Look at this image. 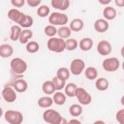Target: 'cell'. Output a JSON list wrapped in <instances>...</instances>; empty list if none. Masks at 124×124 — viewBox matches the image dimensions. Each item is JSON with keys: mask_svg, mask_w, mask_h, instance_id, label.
Instances as JSON below:
<instances>
[{"mask_svg": "<svg viewBox=\"0 0 124 124\" xmlns=\"http://www.w3.org/2000/svg\"><path fill=\"white\" fill-rule=\"evenodd\" d=\"M24 14L16 9H11L8 12V17L12 21L19 23Z\"/></svg>", "mask_w": 124, "mask_h": 124, "instance_id": "obj_11", "label": "cell"}, {"mask_svg": "<svg viewBox=\"0 0 124 124\" xmlns=\"http://www.w3.org/2000/svg\"><path fill=\"white\" fill-rule=\"evenodd\" d=\"M26 49L30 53L36 52L39 49V45L37 42L32 41L27 43Z\"/></svg>", "mask_w": 124, "mask_h": 124, "instance_id": "obj_31", "label": "cell"}, {"mask_svg": "<svg viewBox=\"0 0 124 124\" xmlns=\"http://www.w3.org/2000/svg\"><path fill=\"white\" fill-rule=\"evenodd\" d=\"M42 88L43 92L46 94H51L56 90L53 82L50 80H46L44 82Z\"/></svg>", "mask_w": 124, "mask_h": 124, "instance_id": "obj_18", "label": "cell"}, {"mask_svg": "<svg viewBox=\"0 0 124 124\" xmlns=\"http://www.w3.org/2000/svg\"><path fill=\"white\" fill-rule=\"evenodd\" d=\"M75 96L77 97L78 102L82 105H88L92 101L91 95L84 88L81 87H78L76 89Z\"/></svg>", "mask_w": 124, "mask_h": 124, "instance_id": "obj_6", "label": "cell"}, {"mask_svg": "<svg viewBox=\"0 0 124 124\" xmlns=\"http://www.w3.org/2000/svg\"><path fill=\"white\" fill-rule=\"evenodd\" d=\"M109 25L108 22L103 19H98L94 24V28L98 32H104L108 29Z\"/></svg>", "mask_w": 124, "mask_h": 124, "instance_id": "obj_13", "label": "cell"}, {"mask_svg": "<svg viewBox=\"0 0 124 124\" xmlns=\"http://www.w3.org/2000/svg\"><path fill=\"white\" fill-rule=\"evenodd\" d=\"M77 88V86L76 84L72 82L69 83L65 88V93L69 97H74L75 96V92Z\"/></svg>", "mask_w": 124, "mask_h": 124, "instance_id": "obj_27", "label": "cell"}, {"mask_svg": "<svg viewBox=\"0 0 124 124\" xmlns=\"http://www.w3.org/2000/svg\"><path fill=\"white\" fill-rule=\"evenodd\" d=\"M53 100L49 97H42L39 99L37 102L38 106L41 108H46L50 107L53 104Z\"/></svg>", "mask_w": 124, "mask_h": 124, "instance_id": "obj_24", "label": "cell"}, {"mask_svg": "<svg viewBox=\"0 0 124 124\" xmlns=\"http://www.w3.org/2000/svg\"><path fill=\"white\" fill-rule=\"evenodd\" d=\"M57 33L61 38H67L69 37L71 34L70 29L66 26H62L57 31Z\"/></svg>", "mask_w": 124, "mask_h": 124, "instance_id": "obj_28", "label": "cell"}, {"mask_svg": "<svg viewBox=\"0 0 124 124\" xmlns=\"http://www.w3.org/2000/svg\"><path fill=\"white\" fill-rule=\"evenodd\" d=\"M116 118L117 121L120 124H124V109H122L119 110L116 113Z\"/></svg>", "mask_w": 124, "mask_h": 124, "instance_id": "obj_36", "label": "cell"}, {"mask_svg": "<svg viewBox=\"0 0 124 124\" xmlns=\"http://www.w3.org/2000/svg\"><path fill=\"white\" fill-rule=\"evenodd\" d=\"M48 21L53 25H63L68 22V18L64 14L53 12L49 16Z\"/></svg>", "mask_w": 124, "mask_h": 124, "instance_id": "obj_5", "label": "cell"}, {"mask_svg": "<svg viewBox=\"0 0 124 124\" xmlns=\"http://www.w3.org/2000/svg\"><path fill=\"white\" fill-rule=\"evenodd\" d=\"M2 95L4 100L8 103L14 102L16 98V94L15 91L9 86H6L2 91Z\"/></svg>", "mask_w": 124, "mask_h": 124, "instance_id": "obj_9", "label": "cell"}, {"mask_svg": "<svg viewBox=\"0 0 124 124\" xmlns=\"http://www.w3.org/2000/svg\"><path fill=\"white\" fill-rule=\"evenodd\" d=\"M4 118L11 124H20L23 119V115L20 112L13 110H7L4 114Z\"/></svg>", "mask_w": 124, "mask_h": 124, "instance_id": "obj_4", "label": "cell"}, {"mask_svg": "<svg viewBox=\"0 0 124 124\" xmlns=\"http://www.w3.org/2000/svg\"><path fill=\"white\" fill-rule=\"evenodd\" d=\"M93 45V41L90 38L86 37L82 39L79 44L80 48L83 51H88L91 49Z\"/></svg>", "mask_w": 124, "mask_h": 124, "instance_id": "obj_16", "label": "cell"}, {"mask_svg": "<svg viewBox=\"0 0 124 124\" xmlns=\"http://www.w3.org/2000/svg\"><path fill=\"white\" fill-rule=\"evenodd\" d=\"M65 48L69 51L75 49L78 46V42L73 38H70L66 40Z\"/></svg>", "mask_w": 124, "mask_h": 124, "instance_id": "obj_33", "label": "cell"}, {"mask_svg": "<svg viewBox=\"0 0 124 124\" xmlns=\"http://www.w3.org/2000/svg\"><path fill=\"white\" fill-rule=\"evenodd\" d=\"M68 124H81V122L76 119H72L68 122Z\"/></svg>", "mask_w": 124, "mask_h": 124, "instance_id": "obj_41", "label": "cell"}, {"mask_svg": "<svg viewBox=\"0 0 124 124\" xmlns=\"http://www.w3.org/2000/svg\"><path fill=\"white\" fill-rule=\"evenodd\" d=\"M109 83L108 80L104 78H100L97 79L95 85L96 89L99 91L106 90L108 87Z\"/></svg>", "mask_w": 124, "mask_h": 124, "instance_id": "obj_20", "label": "cell"}, {"mask_svg": "<svg viewBox=\"0 0 124 124\" xmlns=\"http://www.w3.org/2000/svg\"><path fill=\"white\" fill-rule=\"evenodd\" d=\"M98 52L102 56H107L110 53L112 47L109 42L107 40L100 41L97 46Z\"/></svg>", "mask_w": 124, "mask_h": 124, "instance_id": "obj_10", "label": "cell"}, {"mask_svg": "<svg viewBox=\"0 0 124 124\" xmlns=\"http://www.w3.org/2000/svg\"><path fill=\"white\" fill-rule=\"evenodd\" d=\"M99 2L103 5H106L111 2V0H99Z\"/></svg>", "mask_w": 124, "mask_h": 124, "instance_id": "obj_40", "label": "cell"}, {"mask_svg": "<svg viewBox=\"0 0 124 124\" xmlns=\"http://www.w3.org/2000/svg\"><path fill=\"white\" fill-rule=\"evenodd\" d=\"M47 46L51 51L61 53L65 48V42L61 38L51 37L47 42Z\"/></svg>", "mask_w": 124, "mask_h": 124, "instance_id": "obj_1", "label": "cell"}, {"mask_svg": "<svg viewBox=\"0 0 124 124\" xmlns=\"http://www.w3.org/2000/svg\"><path fill=\"white\" fill-rule=\"evenodd\" d=\"M44 32L47 36L52 37L56 34L57 32V30L54 26L52 25H48L45 28Z\"/></svg>", "mask_w": 124, "mask_h": 124, "instance_id": "obj_35", "label": "cell"}, {"mask_svg": "<svg viewBox=\"0 0 124 124\" xmlns=\"http://www.w3.org/2000/svg\"><path fill=\"white\" fill-rule=\"evenodd\" d=\"M103 14L105 18L108 20H112L115 18L117 12L113 7L111 6H107L104 8Z\"/></svg>", "mask_w": 124, "mask_h": 124, "instance_id": "obj_19", "label": "cell"}, {"mask_svg": "<svg viewBox=\"0 0 124 124\" xmlns=\"http://www.w3.org/2000/svg\"><path fill=\"white\" fill-rule=\"evenodd\" d=\"M85 67V63L81 59H76L73 60L70 64V71L74 75H79Z\"/></svg>", "mask_w": 124, "mask_h": 124, "instance_id": "obj_8", "label": "cell"}, {"mask_svg": "<svg viewBox=\"0 0 124 124\" xmlns=\"http://www.w3.org/2000/svg\"><path fill=\"white\" fill-rule=\"evenodd\" d=\"M11 70L14 73L17 75H22L27 68L26 62L19 58H15L12 60L10 63Z\"/></svg>", "mask_w": 124, "mask_h": 124, "instance_id": "obj_3", "label": "cell"}, {"mask_svg": "<svg viewBox=\"0 0 124 124\" xmlns=\"http://www.w3.org/2000/svg\"><path fill=\"white\" fill-rule=\"evenodd\" d=\"M120 62L115 57H111L104 60L102 63L103 69L108 72H114L119 67Z\"/></svg>", "mask_w": 124, "mask_h": 124, "instance_id": "obj_7", "label": "cell"}, {"mask_svg": "<svg viewBox=\"0 0 124 124\" xmlns=\"http://www.w3.org/2000/svg\"><path fill=\"white\" fill-rule=\"evenodd\" d=\"M53 100L56 104L62 105L65 103L66 98L63 93L61 92H56L53 95Z\"/></svg>", "mask_w": 124, "mask_h": 124, "instance_id": "obj_26", "label": "cell"}, {"mask_svg": "<svg viewBox=\"0 0 124 124\" xmlns=\"http://www.w3.org/2000/svg\"><path fill=\"white\" fill-rule=\"evenodd\" d=\"M13 48L9 44H2L0 46V55L2 58H8L13 53Z\"/></svg>", "mask_w": 124, "mask_h": 124, "instance_id": "obj_15", "label": "cell"}, {"mask_svg": "<svg viewBox=\"0 0 124 124\" xmlns=\"http://www.w3.org/2000/svg\"><path fill=\"white\" fill-rule=\"evenodd\" d=\"M51 3L54 8L64 11L68 9L70 2L68 0H52Z\"/></svg>", "mask_w": 124, "mask_h": 124, "instance_id": "obj_12", "label": "cell"}, {"mask_svg": "<svg viewBox=\"0 0 124 124\" xmlns=\"http://www.w3.org/2000/svg\"><path fill=\"white\" fill-rule=\"evenodd\" d=\"M84 26L83 21L79 18L73 19L70 24V29L71 30L77 32L81 30Z\"/></svg>", "mask_w": 124, "mask_h": 124, "instance_id": "obj_17", "label": "cell"}, {"mask_svg": "<svg viewBox=\"0 0 124 124\" xmlns=\"http://www.w3.org/2000/svg\"><path fill=\"white\" fill-rule=\"evenodd\" d=\"M56 76L61 80L65 81L68 79L70 77L69 71L66 68H60L57 71Z\"/></svg>", "mask_w": 124, "mask_h": 124, "instance_id": "obj_25", "label": "cell"}, {"mask_svg": "<svg viewBox=\"0 0 124 124\" xmlns=\"http://www.w3.org/2000/svg\"><path fill=\"white\" fill-rule=\"evenodd\" d=\"M115 4L118 7H122L124 6V0H115Z\"/></svg>", "mask_w": 124, "mask_h": 124, "instance_id": "obj_39", "label": "cell"}, {"mask_svg": "<svg viewBox=\"0 0 124 124\" xmlns=\"http://www.w3.org/2000/svg\"><path fill=\"white\" fill-rule=\"evenodd\" d=\"M22 32L21 28L17 25H14L11 28L10 39L12 41H16L19 39V36Z\"/></svg>", "mask_w": 124, "mask_h": 124, "instance_id": "obj_21", "label": "cell"}, {"mask_svg": "<svg viewBox=\"0 0 124 124\" xmlns=\"http://www.w3.org/2000/svg\"><path fill=\"white\" fill-rule=\"evenodd\" d=\"M50 9L48 6L46 5H43L40 6L37 10V14L38 16L44 17L46 16L49 13Z\"/></svg>", "mask_w": 124, "mask_h": 124, "instance_id": "obj_32", "label": "cell"}, {"mask_svg": "<svg viewBox=\"0 0 124 124\" xmlns=\"http://www.w3.org/2000/svg\"><path fill=\"white\" fill-rule=\"evenodd\" d=\"M11 2L12 5L16 7H21L25 3L24 0H12Z\"/></svg>", "mask_w": 124, "mask_h": 124, "instance_id": "obj_37", "label": "cell"}, {"mask_svg": "<svg viewBox=\"0 0 124 124\" xmlns=\"http://www.w3.org/2000/svg\"><path fill=\"white\" fill-rule=\"evenodd\" d=\"M33 22V20L31 16L29 15L24 14L18 24L22 27L29 28L32 25Z\"/></svg>", "mask_w": 124, "mask_h": 124, "instance_id": "obj_22", "label": "cell"}, {"mask_svg": "<svg viewBox=\"0 0 124 124\" xmlns=\"http://www.w3.org/2000/svg\"><path fill=\"white\" fill-rule=\"evenodd\" d=\"M28 5L32 7L37 6L41 2L40 0H27V1Z\"/></svg>", "mask_w": 124, "mask_h": 124, "instance_id": "obj_38", "label": "cell"}, {"mask_svg": "<svg viewBox=\"0 0 124 124\" xmlns=\"http://www.w3.org/2000/svg\"><path fill=\"white\" fill-rule=\"evenodd\" d=\"M69 110L72 116L74 117H77L82 113V108L79 105L75 104L70 106Z\"/></svg>", "mask_w": 124, "mask_h": 124, "instance_id": "obj_30", "label": "cell"}, {"mask_svg": "<svg viewBox=\"0 0 124 124\" xmlns=\"http://www.w3.org/2000/svg\"><path fill=\"white\" fill-rule=\"evenodd\" d=\"M43 117L46 122L51 124H60L62 120L61 114L56 110L52 109L45 110Z\"/></svg>", "mask_w": 124, "mask_h": 124, "instance_id": "obj_2", "label": "cell"}, {"mask_svg": "<svg viewBox=\"0 0 124 124\" xmlns=\"http://www.w3.org/2000/svg\"><path fill=\"white\" fill-rule=\"evenodd\" d=\"M52 81L53 82L56 90H61L63 89L65 84V81H63L59 79L57 76L54 77L52 79Z\"/></svg>", "mask_w": 124, "mask_h": 124, "instance_id": "obj_34", "label": "cell"}, {"mask_svg": "<svg viewBox=\"0 0 124 124\" xmlns=\"http://www.w3.org/2000/svg\"><path fill=\"white\" fill-rule=\"evenodd\" d=\"M13 87L16 92L23 93L27 89L28 84L25 80L19 78L15 80L13 84Z\"/></svg>", "mask_w": 124, "mask_h": 124, "instance_id": "obj_14", "label": "cell"}, {"mask_svg": "<svg viewBox=\"0 0 124 124\" xmlns=\"http://www.w3.org/2000/svg\"><path fill=\"white\" fill-rule=\"evenodd\" d=\"M32 36V32L30 30H24L22 31L19 36V40L21 44H26L29 39Z\"/></svg>", "mask_w": 124, "mask_h": 124, "instance_id": "obj_23", "label": "cell"}, {"mask_svg": "<svg viewBox=\"0 0 124 124\" xmlns=\"http://www.w3.org/2000/svg\"><path fill=\"white\" fill-rule=\"evenodd\" d=\"M85 75L86 77L90 79V80H93L96 78L97 77L98 73L96 69L93 67H89L86 68Z\"/></svg>", "mask_w": 124, "mask_h": 124, "instance_id": "obj_29", "label": "cell"}]
</instances>
